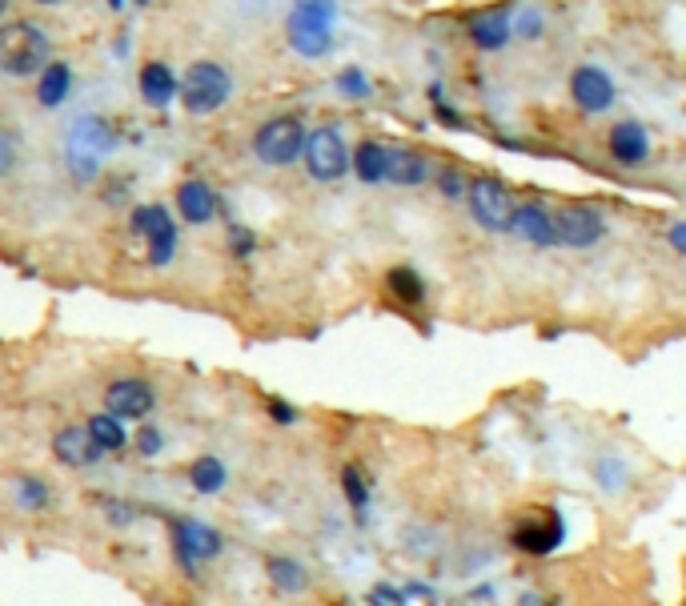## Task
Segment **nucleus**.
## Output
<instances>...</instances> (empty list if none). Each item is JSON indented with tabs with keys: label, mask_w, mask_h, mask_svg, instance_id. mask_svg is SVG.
I'll return each mask as SVG.
<instances>
[{
	"label": "nucleus",
	"mask_w": 686,
	"mask_h": 606,
	"mask_svg": "<svg viewBox=\"0 0 686 606\" xmlns=\"http://www.w3.org/2000/svg\"><path fill=\"white\" fill-rule=\"evenodd\" d=\"M566 530H570L566 526V514L546 502V506L518 510L510 518L506 538H510V550L522 554V558H550V554H558L566 546Z\"/></svg>",
	"instance_id": "obj_1"
},
{
	"label": "nucleus",
	"mask_w": 686,
	"mask_h": 606,
	"mask_svg": "<svg viewBox=\"0 0 686 606\" xmlns=\"http://www.w3.org/2000/svg\"><path fill=\"white\" fill-rule=\"evenodd\" d=\"M49 57H53V45L37 25H29V21L0 25V73L37 77V73H45L53 65Z\"/></svg>",
	"instance_id": "obj_2"
},
{
	"label": "nucleus",
	"mask_w": 686,
	"mask_h": 606,
	"mask_svg": "<svg viewBox=\"0 0 686 606\" xmlns=\"http://www.w3.org/2000/svg\"><path fill=\"white\" fill-rule=\"evenodd\" d=\"M333 17L337 5L333 0H297L289 21H285V37L301 57H325L329 41H333Z\"/></svg>",
	"instance_id": "obj_3"
},
{
	"label": "nucleus",
	"mask_w": 686,
	"mask_h": 606,
	"mask_svg": "<svg viewBox=\"0 0 686 606\" xmlns=\"http://www.w3.org/2000/svg\"><path fill=\"white\" fill-rule=\"evenodd\" d=\"M229 93H233V77L217 61H193L185 69V77H181V105L193 117H205V113L221 109L229 101Z\"/></svg>",
	"instance_id": "obj_4"
},
{
	"label": "nucleus",
	"mask_w": 686,
	"mask_h": 606,
	"mask_svg": "<svg viewBox=\"0 0 686 606\" xmlns=\"http://www.w3.org/2000/svg\"><path fill=\"white\" fill-rule=\"evenodd\" d=\"M466 209H470V217H474L486 233H510L518 201H514V193L506 189V181H498V177H470Z\"/></svg>",
	"instance_id": "obj_5"
},
{
	"label": "nucleus",
	"mask_w": 686,
	"mask_h": 606,
	"mask_svg": "<svg viewBox=\"0 0 686 606\" xmlns=\"http://www.w3.org/2000/svg\"><path fill=\"white\" fill-rule=\"evenodd\" d=\"M305 125H301V117H293V113H285V117H273V121H265L261 129H257V137H253V153H257V161L261 165H273V169H285V165H293L301 153H305Z\"/></svg>",
	"instance_id": "obj_6"
},
{
	"label": "nucleus",
	"mask_w": 686,
	"mask_h": 606,
	"mask_svg": "<svg viewBox=\"0 0 686 606\" xmlns=\"http://www.w3.org/2000/svg\"><path fill=\"white\" fill-rule=\"evenodd\" d=\"M221 550H225V534L213 522H205V518H177L173 522V554H177L181 570L197 574L201 562L221 558Z\"/></svg>",
	"instance_id": "obj_7"
},
{
	"label": "nucleus",
	"mask_w": 686,
	"mask_h": 606,
	"mask_svg": "<svg viewBox=\"0 0 686 606\" xmlns=\"http://www.w3.org/2000/svg\"><path fill=\"white\" fill-rule=\"evenodd\" d=\"M602 237H606V217L598 205H586V201L554 205V241L562 249H590Z\"/></svg>",
	"instance_id": "obj_8"
},
{
	"label": "nucleus",
	"mask_w": 686,
	"mask_h": 606,
	"mask_svg": "<svg viewBox=\"0 0 686 606\" xmlns=\"http://www.w3.org/2000/svg\"><path fill=\"white\" fill-rule=\"evenodd\" d=\"M301 157H305L309 177L321 181V185L341 181V177H346V169H350V161H354V153L346 149V141H341V133H337L333 125L313 129V133L305 137V153H301Z\"/></svg>",
	"instance_id": "obj_9"
},
{
	"label": "nucleus",
	"mask_w": 686,
	"mask_h": 606,
	"mask_svg": "<svg viewBox=\"0 0 686 606\" xmlns=\"http://www.w3.org/2000/svg\"><path fill=\"white\" fill-rule=\"evenodd\" d=\"M129 229L137 237L149 241V261L153 265H169L173 261V249H177V225L169 217L165 205H137L133 217H129Z\"/></svg>",
	"instance_id": "obj_10"
},
{
	"label": "nucleus",
	"mask_w": 686,
	"mask_h": 606,
	"mask_svg": "<svg viewBox=\"0 0 686 606\" xmlns=\"http://www.w3.org/2000/svg\"><path fill=\"white\" fill-rule=\"evenodd\" d=\"M109 149H113V133L105 121H93V117L77 121V129L69 133V165H73L77 181H89L97 173V157Z\"/></svg>",
	"instance_id": "obj_11"
},
{
	"label": "nucleus",
	"mask_w": 686,
	"mask_h": 606,
	"mask_svg": "<svg viewBox=\"0 0 686 606\" xmlns=\"http://www.w3.org/2000/svg\"><path fill=\"white\" fill-rule=\"evenodd\" d=\"M614 81H610V73L606 69H598V65H578L574 73H570V97H574V105L582 109V113H606L610 105H614Z\"/></svg>",
	"instance_id": "obj_12"
},
{
	"label": "nucleus",
	"mask_w": 686,
	"mask_h": 606,
	"mask_svg": "<svg viewBox=\"0 0 686 606\" xmlns=\"http://www.w3.org/2000/svg\"><path fill=\"white\" fill-rule=\"evenodd\" d=\"M153 406H157V390L145 378H117L105 390V410L117 414V418H125V422L145 418Z\"/></svg>",
	"instance_id": "obj_13"
},
{
	"label": "nucleus",
	"mask_w": 686,
	"mask_h": 606,
	"mask_svg": "<svg viewBox=\"0 0 686 606\" xmlns=\"http://www.w3.org/2000/svg\"><path fill=\"white\" fill-rule=\"evenodd\" d=\"M53 454H57V462L69 466V470H93V466H101V458H105V450L93 442L89 426H61V430L53 434Z\"/></svg>",
	"instance_id": "obj_14"
},
{
	"label": "nucleus",
	"mask_w": 686,
	"mask_h": 606,
	"mask_svg": "<svg viewBox=\"0 0 686 606\" xmlns=\"http://www.w3.org/2000/svg\"><path fill=\"white\" fill-rule=\"evenodd\" d=\"M510 233L534 249H554L558 245L554 241V209L546 201H518Z\"/></svg>",
	"instance_id": "obj_15"
},
{
	"label": "nucleus",
	"mask_w": 686,
	"mask_h": 606,
	"mask_svg": "<svg viewBox=\"0 0 686 606\" xmlns=\"http://www.w3.org/2000/svg\"><path fill=\"white\" fill-rule=\"evenodd\" d=\"M337 486H341V498H346L350 514L358 522H366L370 518V506H374V478L366 474V466L362 462H346V466L337 470Z\"/></svg>",
	"instance_id": "obj_16"
},
{
	"label": "nucleus",
	"mask_w": 686,
	"mask_h": 606,
	"mask_svg": "<svg viewBox=\"0 0 686 606\" xmlns=\"http://www.w3.org/2000/svg\"><path fill=\"white\" fill-rule=\"evenodd\" d=\"M261 566H265V578H269V586L277 594L293 598V594H305L309 590V566L301 558H293V554H265Z\"/></svg>",
	"instance_id": "obj_17"
},
{
	"label": "nucleus",
	"mask_w": 686,
	"mask_h": 606,
	"mask_svg": "<svg viewBox=\"0 0 686 606\" xmlns=\"http://www.w3.org/2000/svg\"><path fill=\"white\" fill-rule=\"evenodd\" d=\"M177 213L189 225H205V221L217 217V193L201 177H189V181L177 185Z\"/></svg>",
	"instance_id": "obj_18"
},
{
	"label": "nucleus",
	"mask_w": 686,
	"mask_h": 606,
	"mask_svg": "<svg viewBox=\"0 0 686 606\" xmlns=\"http://www.w3.org/2000/svg\"><path fill=\"white\" fill-rule=\"evenodd\" d=\"M610 157L618 161V165H642L646 157H650V137H646V129L638 125V121H618L614 129H610Z\"/></svg>",
	"instance_id": "obj_19"
},
{
	"label": "nucleus",
	"mask_w": 686,
	"mask_h": 606,
	"mask_svg": "<svg viewBox=\"0 0 686 606\" xmlns=\"http://www.w3.org/2000/svg\"><path fill=\"white\" fill-rule=\"evenodd\" d=\"M514 25H510V13L506 9H486L478 17H470V41L482 49V53H498L506 49Z\"/></svg>",
	"instance_id": "obj_20"
},
{
	"label": "nucleus",
	"mask_w": 686,
	"mask_h": 606,
	"mask_svg": "<svg viewBox=\"0 0 686 606\" xmlns=\"http://www.w3.org/2000/svg\"><path fill=\"white\" fill-rule=\"evenodd\" d=\"M386 293L398 301L402 310H418L426 306V277L414 269V265H390L386 269Z\"/></svg>",
	"instance_id": "obj_21"
},
{
	"label": "nucleus",
	"mask_w": 686,
	"mask_h": 606,
	"mask_svg": "<svg viewBox=\"0 0 686 606\" xmlns=\"http://www.w3.org/2000/svg\"><path fill=\"white\" fill-rule=\"evenodd\" d=\"M426 177H430V161L418 149H410V145H394L390 149L386 181H394L402 189H418V185H426Z\"/></svg>",
	"instance_id": "obj_22"
},
{
	"label": "nucleus",
	"mask_w": 686,
	"mask_h": 606,
	"mask_svg": "<svg viewBox=\"0 0 686 606\" xmlns=\"http://www.w3.org/2000/svg\"><path fill=\"white\" fill-rule=\"evenodd\" d=\"M177 93H181V81L173 77V69L165 61H149L141 69V97H145L149 109H165Z\"/></svg>",
	"instance_id": "obj_23"
},
{
	"label": "nucleus",
	"mask_w": 686,
	"mask_h": 606,
	"mask_svg": "<svg viewBox=\"0 0 686 606\" xmlns=\"http://www.w3.org/2000/svg\"><path fill=\"white\" fill-rule=\"evenodd\" d=\"M189 486L201 494V498H213L229 486V466L217 458V454H201L189 462Z\"/></svg>",
	"instance_id": "obj_24"
},
{
	"label": "nucleus",
	"mask_w": 686,
	"mask_h": 606,
	"mask_svg": "<svg viewBox=\"0 0 686 606\" xmlns=\"http://www.w3.org/2000/svg\"><path fill=\"white\" fill-rule=\"evenodd\" d=\"M590 478H594V486H598L602 494H622V490L630 486L634 470H630V462H626L622 454H598V458L590 462Z\"/></svg>",
	"instance_id": "obj_25"
},
{
	"label": "nucleus",
	"mask_w": 686,
	"mask_h": 606,
	"mask_svg": "<svg viewBox=\"0 0 686 606\" xmlns=\"http://www.w3.org/2000/svg\"><path fill=\"white\" fill-rule=\"evenodd\" d=\"M9 498H13L17 510L41 514V510L53 502V490H49V482H45L41 474H17V478L9 482Z\"/></svg>",
	"instance_id": "obj_26"
},
{
	"label": "nucleus",
	"mask_w": 686,
	"mask_h": 606,
	"mask_svg": "<svg viewBox=\"0 0 686 606\" xmlns=\"http://www.w3.org/2000/svg\"><path fill=\"white\" fill-rule=\"evenodd\" d=\"M69 93H73V69L65 61H53L37 81V101L45 109H61L69 101Z\"/></svg>",
	"instance_id": "obj_27"
},
{
	"label": "nucleus",
	"mask_w": 686,
	"mask_h": 606,
	"mask_svg": "<svg viewBox=\"0 0 686 606\" xmlns=\"http://www.w3.org/2000/svg\"><path fill=\"white\" fill-rule=\"evenodd\" d=\"M350 165H354V173H358L362 185H382L386 181V165H390V149L382 141H362L354 149V161Z\"/></svg>",
	"instance_id": "obj_28"
},
{
	"label": "nucleus",
	"mask_w": 686,
	"mask_h": 606,
	"mask_svg": "<svg viewBox=\"0 0 686 606\" xmlns=\"http://www.w3.org/2000/svg\"><path fill=\"white\" fill-rule=\"evenodd\" d=\"M89 434H93V442L105 450V454H117V450H125L129 442H133V434L125 430V418H117V414H109V410H101V414H93L89 422Z\"/></svg>",
	"instance_id": "obj_29"
},
{
	"label": "nucleus",
	"mask_w": 686,
	"mask_h": 606,
	"mask_svg": "<svg viewBox=\"0 0 686 606\" xmlns=\"http://www.w3.org/2000/svg\"><path fill=\"white\" fill-rule=\"evenodd\" d=\"M410 598H414L410 582H390V578H382L366 590V606H406Z\"/></svg>",
	"instance_id": "obj_30"
},
{
	"label": "nucleus",
	"mask_w": 686,
	"mask_h": 606,
	"mask_svg": "<svg viewBox=\"0 0 686 606\" xmlns=\"http://www.w3.org/2000/svg\"><path fill=\"white\" fill-rule=\"evenodd\" d=\"M337 93H341V97H350V101H366V97H370V81H366V73H362V69H354V65H350V69H341V73H337Z\"/></svg>",
	"instance_id": "obj_31"
},
{
	"label": "nucleus",
	"mask_w": 686,
	"mask_h": 606,
	"mask_svg": "<svg viewBox=\"0 0 686 606\" xmlns=\"http://www.w3.org/2000/svg\"><path fill=\"white\" fill-rule=\"evenodd\" d=\"M434 181H438V189H442V197H446V201H462V197H466V189H470V181L462 177V169H458V165H446Z\"/></svg>",
	"instance_id": "obj_32"
},
{
	"label": "nucleus",
	"mask_w": 686,
	"mask_h": 606,
	"mask_svg": "<svg viewBox=\"0 0 686 606\" xmlns=\"http://www.w3.org/2000/svg\"><path fill=\"white\" fill-rule=\"evenodd\" d=\"M133 450H137L141 458H157V454L165 450V434H161L157 426H141V430L133 434Z\"/></svg>",
	"instance_id": "obj_33"
},
{
	"label": "nucleus",
	"mask_w": 686,
	"mask_h": 606,
	"mask_svg": "<svg viewBox=\"0 0 686 606\" xmlns=\"http://www.w3.org/2000/svg\"><path fill=\"white\" fill-rule=\"evenodd\" d=\"M265 414H269L273 426H297V418H301V410L293 402H285V398H269L265 402Z\"/></svg>",
	"instance_id": "obj_34"
},
{
	"label": "nucleus",
	"mask_w": 686,
	"mask_h": 606,
	"mask_svg": "<svg viewBox=\"0 0 686 606\" xmlns=\"http://www.w3.org/2000/svg\"><path fill=\"white\" fill-rule=\"evenodd\" d=\"M542 29H546V21H542V13H538V9H522V13H518V21H514V33H518V37H530V41H534Z\"/></svg>",
	"instance_id": "obj_35"
},
{
	"label": "nucleus",
	"mask_w": 686,
	"mask_h": 606,
	"mask_svg": "<svg viewBox=\"0 0 686 606\" xmlns=\"http://www.w3.org/2000/svg\"><path fill=\"white\" fill-rule=\"evenodd\" d=\"M253 245H257L253 229H245V225H233V229H229V249H233L237 257H249V253H253Z\"/></svg>",
	"instance_id": "obj_36"
},
{
	"label": "nucleus",
	"mask_w": 686,
	"mask_h": 606,
	"mask_svg": "<svg viewBox=\"0 0 686 606\" xmlns=\"http://www.w3.org/2000/svg\"><path fill=\"white\" fill-rule=\"evenodd\" d=\"M13 165H17V141H13V133L0 129V177H9Z\"/></svg>",
	"instance_id": "obj_37"
},
{
	"label": "nucleus",
	"mask_w": 686,
	"mask_h": 606,
	"mask_svg": "<svg viewBox=\"0 0 686 606\" xmlns=\"http://www.w3.org/2000/svg\"><path fill=\"white\" fill-rule=\"evenodd\" d=\"M514 606H558V598L546 594V590H538V586H526V590L514 598Z\"/></svg>",
	"instance_id": "obj_38"
},
{
	"label": "nucleus",
	"mask_w": 686,
	"mask_h": 606,
	"mask_svg": "<svg viewBox=\"0 0 686 606\" xmlns=\"http://www.w3.org/2000/svg\"><path fill=\"white\" fill-rule=\"evenodd\" d=\"M666 241H670V249H674V253H682V257H686V221H674V225L666 229Z\"/></svg>",
	"instance_id": "obj_39"
},
{
	"label": "nucleus",
	"mask_w": 686,
	"mask_h": 606,
	"mask_svg": "<svg viewBox=\"0 0 686 606\" xmlns=\"http://www.w3.org/2000/svg\"><path fill=\"white\" fill-rule=\"evenodd\" d=\"M494 598H498V586H494V582H478V586L470 590V602H474V606H478V602H494Z\"/></svg>",
	"instance_id": "obj_40"
},
{
	"label": "nucleus",
	"mask_w": 686,
	"mask_h": 606,
	"mask_svg": "<svg viewBox=\"0 0 686 606\" xmlns=\"http://www.w3.org/2000/svg\"><path fill=\"white\" fill-rule=\"evenodd\" d=\"M9 5H13V0H0V17H5V13H9Z\"/></svg>",
	"instance_id": "obj_41"
},
{
	"label": "nucleus",
	"mask_w": 686,
	"mask_h": 606,
	"mask_svg": "<svg viewBox=\"0 0 686 606\" xmlns=\"http://www.w3.org/2000/svg\"><path fill=\"white\" fill-rule=\"evenodd\" d=\"M37 5H65V0H37Z\"/></svg>",
	"instance_id": "obj_42"
},
{
	"label": "nucleus",
	"mask_w": 686,
	"mask_h": 606,
	"mask_svg": "<svg viewBox=\"0 0 686 606\" xmlns=\"http://www.w3.org/2000/svg\"><path fill=\"white\" fill-rule=\"evenodd\" d=\"M458 606H474V602H458Z\"/></svg>",
	"instance_id": "obj_43"
},
{
	"label": "nucleus",
	"mask_w": 686,
	"mask_h": 606,
	"mask_svg": "<svg viewBox=\"0 0 686 606\" xmlns=\"http://www.w3.org/2000/svg\"><path fill=\"white\" fill-rule=\"evenodd\" d=\"M137 5H149V0H137Z\"/></svg>",
	"instance_id": "obj_44"
}]
</instances>
